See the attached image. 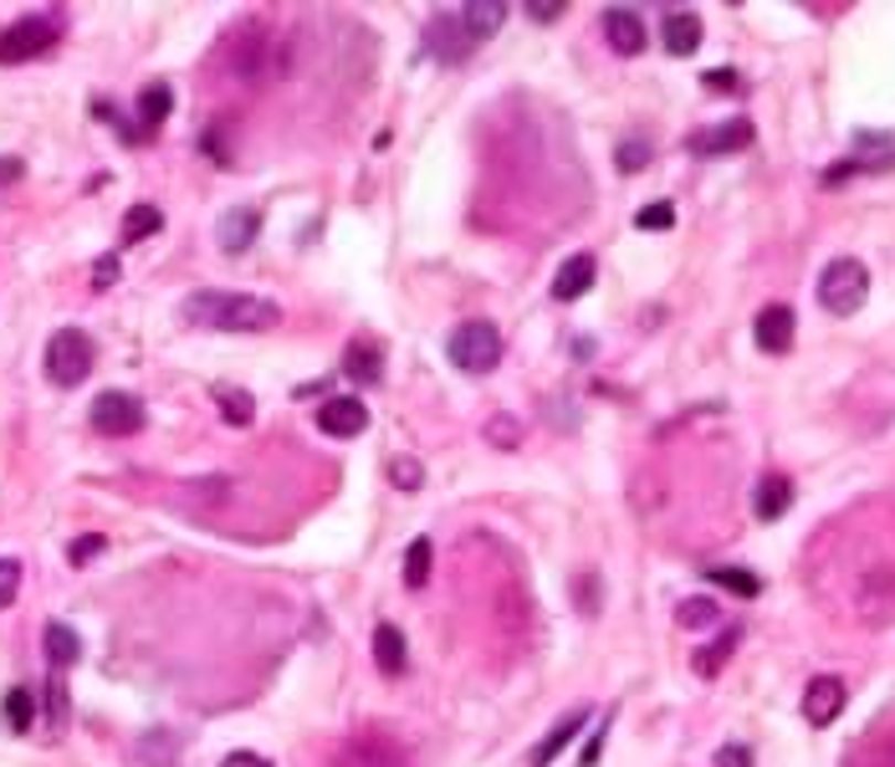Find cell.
Wrapping results in <instances>:
<instances>
[{
  "label": "cell",
  "instance_id": "cell-33",
  "mask_svg": "<svg viewBox=\"0 0 895 767\" xmlns=\"http://www.w3.org/2000/svg\"><path fill=\"white\" fill-rule=\"evenodd\" d=\"M650 159H656V149H650L644 139H625V143L615 149V169H619V174H640Z\"/></svg>",
  "mask_w": 895,
  "mask_h": 767
},
{
  "label": "cell",
  "instance_id": "cell-41",
  "mask_svg": "<svg viewBox=\"0 0 895 767\" xmlns=\"http://www.w3.org/2000/svg\"><path fill=\"white\" fill-rule=\"evenodd\" d=\"M701 83L712 87V93H742V72H732V67H712Z\"/></svg>",
  "mask_w": 895,
  "mask_h": 767
},
{
  "label": "cell",
  "instance_id": "cell-18",
  "mask_svg": "<svg viewBox=\"0 0 895 767\" xmlns=\"http://www.w3.org/2000/svg\"><path fill=\"white\" fill-rule=\"evenodd\" d=\"M788 507H793V481H788V476H778V471H768L763 481H757V491H753L757 522H778Z\"/></svg>",
  "mask_w": 895,
  "mask_h": 767
},
{
  "label": "cell",
  "instance_id": "cell-48",
  "mask_svg": "<svg viewBox=\"0 0 895 767\" xmlns=\"http://www.w3.org/2000/svg\"><path fill=\"white\" fill-rule=\"evenodd\" d=\"M221 767H271V763H266V757H256V753H231Z\"/></svg>",
  "mask_w": 895,
  "mask_h": 767
},
{
  "label": "cell",
  "instance_id": "cell-19",
  "mask_svg": "<svg viewBox=\"0 0 895 767\" xmlns=\"http://www.w3.org/2000/svg\"><path fill=\"white\" fill-rule=\"evenodd\" d=\"M660 42L671 56H691L701 46V15L696 11H665L660 21Z\"/></svg>",
  "mask_w": 895,
  "mask_h": 767
},
{
  "label": "cell",
  "instance_id": "cell-3",
  "mask_svg": "<svg viewBox=\"0 0 895 767\" xmlns=\"http://www.w3.org/2000/svg\"><path fill=\"white\" fill-rule=\"evenodd\" d=\"M93 363H98V349L83 328H56L52 343H46V379L56 390H77L93 374Z\"/></svg>",
  "mask_w": 895,
  "mask_h": 767
},
{
  "label": "cell",
  "instance_id": "cell-21",
  "mask_svg": "<svg viewBox=\"0 0 895 767\" xmlns=\"http://www.w3.org/2000/svg\"><path fill=\"white\" fill-rule=\"evenodd\" d=\"M374 665L384 670V675H405V665H409V645L390 619L374 629Z\"/></svg>",
  "mask_w": 895,
  "mask_h": 767
},
{
  "label": "cell",
  "instance_id": "cell-34",
  "mask_svg": "<svg viewBox=\"0 0 895 767\" xmlns=\"http://www.w3.org/2000/svg\"><path fill=\"white\" fill-rule=\"evenodd\" d=\"M390 481H394L399 491H420V487H425V466H420L415 456H394V460H390Z\"/></svg>",
  "mask_w": 895,
  "mask_h": 767
},
{
  "label": "cell",
  "instance_id": "cell-47",
  "mask_svg": "<svg viewBox=\"0 0 895 767\" xmlns=\"http://www.w3.org/2000/svg\"><path fill=\"white\" fill-rule=\"evenodd\" d=\"M850 174H860V169H854V159H840V164L824 169V184H840V180H850Z\"/></svg>",
  "mask_w": 895,
  "mask_h": 767
},
{
  "label": "cell",
  "instance_id": "cell-27",
  "mask_svg": "<svg viewBox=\"0 0 895 767\" xmlns=\"http://www.w3.org/2000/svg\"><path fill=\"white\" fill-rule=\"evenodd\" d=\"M0 712H6V726H11L15 737H26L31 722H36V696H31L26 685H11V691H6V706H0Z\"/></svg>",
  "mask_w": 895,
  "mask_h": 767
},
{
  "label": "cell",
  "instance_id": "cell-8",
  "mask_svg": "<svg viewBox=\"0 0 895 767\" xmlns=\"http://www.w3.org/2000/svg\"><path fill=\"white\" fill-rule=\"evenodd\" d=\"M844 701H850V691H844L840 675H813L809 691H803V722L809 726H834L844 712Z\"/></svg>",
  "mask_w": 895,
  "mask_h": 767
},
{
  "label": "cell",
  "instance_id": "cell-42",
  "mask_svg": "<svg viewBox=\"0 0 895 767\" xmlns=\"http://www.w3.org/2000/svg\"><path fill=\"white\" fill-rule=\"evenodd\" d=\"M712 767H753V747H747V742H727Z\"/></svg>",
  "mask_w": 895,
  "mask_h": 767
},
{
  "label": "cell",
  "instance_id": "cell-17",
  "mask_svg": "<svg viewBox=\"0 0 895 767\" xmlns=\"http://www.w3.org/2000/svg\"><path fill=\"white\" fill-rule=\"evenodd\" d=\"M860 614L865 625H891L895 614V573H870L860 584Z\"/></svg>",
  "mask_w": 895,
  "mask_h": 767
},
{
  "label": "cell",
  "instance_id": "cell-2",
  "mask_svg": "<svg viewBox=\"0 0 895 767\" xmlns=\"http://www.w3.org/2000/svg\"><path fill=\"white\" fill-rule=\"evenodd\" d=\"M446 359L461 369V374H491L497 363H502V333H497V322L476 318V322H461L456 333L446 338Z\"/></svg>",
  "mask_w": 895,
  "mask_h": 767
},
{
  "label": "cell",
  "instance_id": "cell-7",
  "mask_svg": "<svg viewBox=\"0 0 895 767\" xmlns=\"http://www.w3.org/2000/svg\"><path fill=\"white\" fill-rule=\"evenodd\" d=\"M312 419H318V430L333 435V440H353V435L369 430V409L359 394H333V400H322Z\"/></svg>",
  "mask_w": 895,
  "mask_h": 767
},
{
  "label": "cell",
  "instance_id": "cell-25",
  "mask_svg": "<svg viewBox=\"0 0 895 767\" xmlns=\"http://www.w3.org/2000/svg\"><path fill=\"white\" fill-rule=\"evenodd\" d=\"M169 113H174V87H169V83H149V87H143V93H139V134H143V139L164 124Z\"/></svg>",
  "mask_w": 895,
  "mask_h": 767
},
{
  "label": "cell",
  "instance_id": "cell-5",
  "mask_svg": "<svg viewBox=\"0 0 895 767\" xmlns=\"http://www.w3.org/2000/svg\"><path fill=\"white\" fill-rule=\"evenodd\" d=\"M56 21L52 15H21L11 26L0 31V67H15V62H36L56 46Z\"/></svg>",
  "mask_w": 895,
  "mask_h": 767
},
{
  "label": "cell",
  "instance_id": "cell-45",
  "mask_svg": "<svg viewBox=\"0 0 895 767\" xmlns=\"http://www.w3.org/2000/svg\"><path fill=\"white\" fill-rule=\"evenodd\" d=\"M26 174V159H15V153H0V184H15Z\"/></svg>",
  "mask_w": 895,
  "mask_h": 767
},
{
  "label": "cell",
  "instance_id": "cell-43",
  "mask_svg": "<svg viewBox=\"0 0 895 767\" xmlns=\"http://www.w3.org/2000/svg\"><path fill=\"white\" fill-rule=\"evenodd\" d=\"M113 281H118V256H103V262L93 266V287L103 292V287H113Z\"/></svg>",
  "mask_w": 895,
  "mask_h": 767
},
{
  "label": "cell",
  "instance_id": "cell-46",
  "mask_svg": "<svg viewBox=\"0 0 895 767\" xmlns=\"http://www.w3.org/2000/svg\"><path fill=\"white\" fill-rule=\"evenodd\" d=\"M604 732H609V722H599V732H594V737H588L584 757H578V763H584V767H594V763H599V753H604Z\"/></svg>",
  "mask_w": 895,
  "mask_h": 767
},
{
  "label": "cell",
  "instance_id": "cell-15",
  "mask_svg": "<svg viewBox=\"0 0 895 767\" xmlns=\"http://www.w3.org/2000/svg\"><path fill=\"white\" fill-rule=\"evenodd\" d=\"M895 164V139L881 134V128H860L854 134V169L860 174H885Z\"/></svg>",
  "mask_w": 895,
  "mask_h": 767
},
{
  "label": "cell",
  "instance_id": "cell-23",
  "mask_svg": "<svg viewBox=\"0 0 895 767\" xmlns=\"http://www.w3.org/2000/svg\"><path fill=\"white\" fill-rule=\"evenodd\" d=\"M584 722H588V712H568L558 726H553V732H547L543 742H537V747H532V757H528V763H532V767H547V763H553V757L563 753V747H568V742L578 737V732H584Z\"/></svg>",
  "mask_w": 895,
  "mask_h": 767
},
{
  "label": "cell",
  "instance_id": "cell-36",
  "mask_svg": "<svg viewBox=\"0 0 895 767\" xmlns=\"http://www.w3.org/2000/svg\"><path fill=\"white\" fill-rule=\"evenodd\" d=\"M46 712H52V732H67V685H62V670H52V681H46Z\"/></svg>",
  "mask_w": 895,
  "mask_h": 767
},
{
  "label": "cell",
  "instance_id": "cell-11",
  "mask_svg": "<svg viewBox=\"0 0 895 767\" xmlns=\"http://www.w3.org/2000/svg\"><path fill=\"white\" fill-rule=\"evenodd\" d=\"M256 231H262V215H256L252 205H236L215 221V246H221L225 256H246L256 246Z\"/></svg>",
  "mask_w": 895,
  "mask_h": 767
},
{
  "label": "cell",
  "instance_id": "cell-28",
  "mask_svg": "<svg viewBox=\"0 0 895 767\" xmlns=\"http://www.w3.org/2000/svg\"><path fill=\"white\" fill-rule=\"evenodd\" d=\"M430 563H435V543H430V537H415V543L405 547V584L409 588L430 584Z\"/></svg>",
  "mask_w": 895,
  "mask_h": 767
},
{
  "label": "cell",
  "instance_id": "cell-16",
  "mask_svg": "<svg viewBox=\"0 0 895 767\" xmlns=\"http://www.w3.org/2000/svg\"><path fill=\"white\" fill-rule=\"evenodd\" d=\"M456 21H461L466 36L481 46L487 36H497V31L507 26V0H471V6H461V11H456Z\"/></svg>",
  "mask_w": 895,
  "mask_h": 767
},
{
  "label": "cell",
  "instance_id": "cell-39",
  "mask_svg": "<svg viewBox=\"0 0 895 767\" xmlns=\"http://www.w3.org/2000/svg\"><path fill=\"white\" fill-rule=\"evenodd\" d=\"M103 547H108V537H98V532H87V537H77V543L67 547V558L77 563V568H83V563H93V558H98Z\"/></svg>",
  "mask_w": 895,
  "mask_h": 767
},
{
  "label": "cell",
  "instance_id": "cell-4",
  "mask_svg": "<svg viewBox=\"0 0 895 767\" xmlns=\"http://www.w3.org/2000/svg\"><path fill=\"white\" fill-rule=\"evenodd\" d=\"M870 297V271L865 262H854V256H834V262L819 271V302H824V312H834V318H850V312H860Z\"/></svg>",
  "mask_w": 895,
  "mask_h": 767
},
{
  "label": "cell",
  "instance_id": "cell-14",
  "mask_svg": "<svg viewBox=\"0 0 895 767\" xmlns=\"http://www.w3.org/2000/svg\"><path fill=\"white\" fill-rule=\"evenodd\" d=\"M594 277H599V262L588 252H574L558 271H553V297H558V302H578V297L594 287Z\"/></svg>",
  "mask_w": 895,
  "mask_h": 767
},
{
  "label": "cell",
  "instance_id": "cell-24",
  "mask_svg": "<svg viewBox=\"0 0 895 767\" xmlns=\"http://www.w3.org/2000/svg\"><path fill=\"white\" fill-rule=\"evenodd\" d=\"M211 400L221 405V419L225 425H236V430H246L256 419V400L241 384H211Z\"/></svg>",
  "mask_w": 895,
  "mask_h": 767
},
{
  "label": "cell",
  "instance_id": "cell-10",
  "mask_svg": "<svg viewBox=\"0 0 895 767\" xmlns=\"http://www.w3.org/2000/svg\"><path fill=\"white\" fill-rule=\"evenodd\" d=\"M793 333H798V318H793V307L788 302H768L753 322V338H757V349L763 353H788L793 349Z\"/></svg>",
  "mask_w": 895,
  "mask_h": 767
},
{
  "label": "cell",
  "instance_id": "cell-32",
  "mask_svg": "<svg viewBox=\"0 0 895 767\" xmlns=\"http://www.w3.org/2000/svg\"><path fill=\"white\" fill-rule=\"evenodd\" d=\"M675 619H681V629H712L722 619V609H716V599H681Z\"/></svg>",
  "mask_w": 895,
  "mask_h": 767
},
{
  "label": "cell",
  "instance_id": "cell-26",
  "mask_svg": "<svg viewBox=\"0 0 895 767\" xmlns=\"http://www.w3.org/2000/svg\"><path fill=\"white\" fill-rule=\"evenodd\" d=\"M737 645H742V625L722 629V640H712V645H706V650L696 656V675H706V681H712V675H722V665L732 660V650H737Z\"/></svg>",
  "mask_w": 895,
  "mask_h": 767
},
{
  "label": "cell",
  "instance_id": "cell-30",
  "mask_svg": "<svg viewBox=\"0 0 895 767\" xmlns=\"http://www.w3.org/2000/svg\"><path fill=\"white\" fill-rule=\"evenodd\" d=\"M706 578H712V584H722L727 594H737V599H757V594H763V578H757V573H747V568H712Z\"/></svg>",
  "mask_w": 895,
  "mask_h": 767
},
{
  "label": "cell",
  "instance_id": "cell-31",
  "mask_svg": "<svg viewBox=\"0 0 895 767\" xmlns=\"http://www.w3.org/2000/svg\"><path fill=\"white\" fill-rule=\"evenodd\" d=\"M159 225H164V210H159V205H134V210L124 215V241L159 236Z\"/></svg>",
  "mask_w": 895,
  "mask_h": 767
},
{
  "label": "cell",
  "instance_id": "cell-35",
  "mask_svg": "<svg viewBox=\"0 0 895 767\" xmlns=\"http://www.w3.org/2000/svg\"><path fill=\"white\" fill-rule=\"evenodd\" d=\"M675 225V205L671 200H650V205L635 215V231H671Z\"/></svg>",
  "mask_w": 895,
  "mask_h": 767
},
{
  "label": "cell",
  "instance_id": "cell-13",
  "mask_svg": "<svg viewBox=\"0 0 895 767\" xmlns=\"http://www.w3.org/2000/svg\"><path fill=\"white\" fill-rule=\"evenodd\" d=\"M604 42L615 46L619 56H640L644 52V21H640V11H630V6L604 11Z\"/></svg>",
  "mask_w": 895,
  "mask_h": 767
},
{
  "label": "cell",
  "instance_id": "cell-9",
  "mask_svg": "<svg viewBox=\"0 0 895 767\" xmlns=\"http://www.w3.org/2000/svg\"><path fill=\"white\" fill-rule=\"evenodd\" d=\"M747 143H753V124L747 118H727V124H712V128H701V134H691L685 149L701 153V159H716V153H737Z\"/></svg>",
  "mask_w": 895,
  "mask_h": 767
},
{
  "label": "cell",
  "instance_id": "cell-1",
  "mask_svg": "<svg viewBox=\"0 0 895 767\" xmlns=\"http://www.w3.org/2000/svg\"><path fill=\"white\" fill-rule=\"evenodd\" d=\"M184 322L190 328H211V333H266L281 322V307L271 297L256 292H221V287H205V292L184 297Z\"/></svg>",
  "mask_w": 895,
  "mask_h": 767
},
{
  "label": "cell",
  "instance_id": "cell-29",
  "mask_svg": "<svg viewBox=\"0 0 895 767\" xmlns=\"http://www.w3.org/2000/svg\"><path fill=\"white\" fill-rule=\"evenodd\" d=\"M174 757H180V742H174V732H149L139 747V767H174Z\"/></svg>",
  "mask_w": 895,
  "mask_h": 767
},
{
  "label": "cell",
  "instance_id": "cell-40",
  "mask_svg": "<svg viewBox=\"0 0 895 767\" xmlns=\"http://www.w3.org/2000/svg\"><path fill=\"white\" fill-rule=\"evenodd\" d=\"M599 604H604L599 578H594V573H578V609H584V614H599Z\"/></svg>",
  "mask_w": 895,
  "mask_h": 767
},
{
  "label": "cell",
  "instance_id": "cell-44",
  "mask_svg": "<svg viewBox=\"0 0 895 767\" xmlns=\"http://www.w3.org/2000/svg\"><path fill=\"white\" fill-rule=\"evenodd\" d=\"M528 15H532V21H558L563 0H528Z\"/></svg>",
  "mask_w": 895,
  "mask_h": 767
},
{
  "label": "cell",
  "instance_id": "cell-20",
  "mask_svg": "<svg viewBox=\"0 0 895 767\" xmlns=\"http://www.w3.org/2000/svg\"><path fill=\"white\" fill-rule=\"evenodd\" d=\"M42 650H46V660H52V670H67L83 660V635L72 625H62V619H52L42 635Z\"/></svg>",
  "mask_w": 895,
  "mask_h": 767
},
{
  "label": "cell",
  "instance_id": "cell-22",
  "mask_svg": "<svg viewBox=\"0 0 895 767\" xmlns=\"http://www.w3.org/2000/svg\"><path fill=\"white\" fill-rule=\"evenodd\" d=\"M343 374L359 379V384H379V379H384V353H379V343L353 338L349 353H343Z\"/></svg>",
  "mask_w": 895,
  "mask_h": 767
},
{
  "label": "cell",
  "instance_id": "cell-6",
  "mask_svg": "<svg viewBox=\"0 0 895 767\" xmlns=\"http://www.w3.org/2000/svg\"><path fill=\"white\" fill-rule=\"evenodd\" d=\"M93 430L98 435H113V440H124V435H139L143 430V400L128 390H103L98 400H93Z\"/></svg>",
  "mask_w": 895,
  "mask_h": 767
},
{
  "label": "cell",
  "instance_id": "cell-12",
  "mask_svg": "<svg viewBox=\"0 0 895 767\" xmlns=\"http://www.w3.org/2000/svg\"><path fill=\"white\" fill-rule=\"evenodd\" d=\"M425 46H430L435 62H466L476 42L466 36V26L456 21V11H446V15H435L430 26H425Z\"/></svg>",
  "mask_w": 895,
  "mask_h": 767
},
{
  "label": "cell",
  "instance_id": "cell-37",
  "mask_svg": "<svg viewBox=\"0 0 895 767\" xmlns=\"http://www.w3.org/2000/svg\"><path fill=\"white\" fill-rule=\"evenodd\" d=\"M487 440H491V446H502V450H512L522 440V425L512 415H491L487 419Z\"/></svg>",
  "mask_w": 895,
  "mask_h": 767
},
{
  "label": "cell",
  "instance_id": "cell-38",
  "mask_svg": "<svg viewBox=\"0 0 895 767\" xmlns=\"http://www.w3.org/2000/svg\"><path fill=\"white\" fill-rule=\"evenodd\" d=\"M15 594H21V563L0 558V609H11Z\"/></svg>",
  "mask_w": 895,
  "mask_h": 767
}]
</instances>
